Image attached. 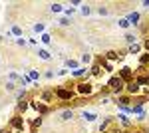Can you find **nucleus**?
Segmentation results:
<instances>
[{"instance_id":"31","label":"nucleus","mask_w":149,"mask_h":133,"mask_svg":"<svg viewBox=\"0 0 149 133\" xmlns=\"http://www.w3.org/2000/svg\"><path fill=\"white\" fill-rule=\"evenodd\" d=\"M66 64H68V68H78V62L76 60H68Z\"/></svg>"},{"instance_id":"17","label":"nucleus","mask_w":149,"mask_h":133,"mask_svg":"<svg viewBox=\"0 0 149 133\" xmlns=\"http://www.w3.org/2000/svg\"><path fill=\"white\" fill-rule=\"evenodd\" d=\"M90 12H92V8H90L88 4H81V6H80V14H84V16H88Z\"/></svg>"},{"instance_id":"18","label":"nucleus","mask_w":149,"mask_h":133,"mask_svg":"<svg viewBox=\"0 0 149 133\" xmlns=\"http://www.w3.org/2000/svg\"><path fill=\"white\" fill-rule=\"evenodd\" d=\"M38 56H40L42 60H46V62L52 58V56H50V52H46V50H38Z\"/></svg>"},{"instance_id":"4","label":"nucleus","mask_w":149,"mask_h":133,"mask_svg":"<svg viewBox=\"0 0 149 133\" xmlns=\"http://www.w3.org/2000/svg\"><path fill=\"white\" fill-rule=\"evenodd\" d=\"M119 78L123 79L125 84L133 81V70H131V68H121V70H119Z\"/></svg>"},{"instance_id":"5","label":"nucleus","mask_w":149,"mask_h":133,"mask_svg":"<svg viewBox=\"0 0 149 133\" xmlns=\"http://www.w3.org/2000/svg\"><path fill=\"white\" fill-rule=\"evenodd\" d=\"M10 127L16 129V131H22L24 129V119L20 117V115H14V117L10 119Z\"/></svg>"},{"instance_id":"3","label":"nucleus","mask_w":149,"mask_h":133,"mask_svg":"<svg viewBox=\"0 0 149 133\" xmlns=\"http://www.w3.org/2000/svg\"><path fill=\"white\" fill-rule=\"evenodd\" d=\"M56 97L58 100H64V101H68L74 97V91L68 88H56Z\"/></svg>"},{"instance_id":"26","label":"nucleus","mask_w":149,"mask_h":133,"mask_svg":"<svg viewBox=\"0 0 149 133\" xmlns=\"http://www.w3.org/2000/svg\"><path fill=\"white\" fill-rule=\"evenodd\" d=\"M42 42H44L46 46L52 44V38H50V34H42Z\"/></svg>"},{"instance_id":"11","label":"nucleus","mask_w":149,"mask_h":133,"mask_svg":"<svg viewBox=\"0 0 149 133\" xmlns=\"http://www.w3.org/2000/svg\"><path fill=\"white\" fill-rule=\"evenodd\" d=\"M127 20H129V24H133V26H137V22H139V14H137V12H133V14H129V16H127Z\"/></svg>"},{"instance_id":"23","label":"nucleus","mask_w":149,"mask_h":133,"mask_svg":"<svg viewBox=\"0 0 149 133\" xmlns=\"http://www.w3.org/2000/svg\"><path fill=\"white\" fill-rule=\"evenodd\" d=\"M32 30H34L36 34H42V32H44V24H40V22L34 24V26H32Z\"/></svg>"},{"instance_id":"34","label":"nucleus","mask_w":149,"mask_h":133,"mask_svg":"<svg viewBox=\"0 0 149 133\" xmlns=\"http://www.w3.org/2000/svg\"><path fill=\"white\" fill-rule=\"evenodd\" d=\"M97 12H100L102 16H105V14H107V8H105V6H100V8H97Z\"/></svg>"},{"instance_id":"16","label":"nucleus","mask_w":149,"mask_h":133,"mask_svg":"<svg viewBox=\"0 0 149 133\" xmlns=\"http://www.w3.org/2000/svg\"><path fill=\"white\" fill-rule=\"evenodd\" d=\"M139 50H141V44H137V42L133 46H129V54H139Z\"/></svg>"},{"instance_id":"24","label":"nucleus","mask_w":149,"mask_h":133,"mask_svg":"<svg viewBox=\"0 0 149 133\" xmlns=\"http://www.w3.org/2000/svg\"><path fill=\"white\" fill-rule=\"evenodd\" d=\"M117 26H119V28H129L131 24H129V20H127V18H121V20L117 22Z\"/></svg>"},{"instance_id":"21","label":"nucleus","mask_w":149,"mask_h":133,"mask_svg":"<svg viewBox=\"0 0 149 133\" xmlns=\"http://www.w3.org/2000/svg\"><path fill=\"white\" fill-rule=\"evenodd\" d=\"M141 48H143V50L149 54V36H145V38L141 40Z\"/></svg>"},{"instance_id":"2","label":"nucleus","mask_w":149,"mask_h":133,"mask_svg":"<svg viewBox=\"0 0 149 133\" xmlns=\"http://www.w3.org/2000/svg\"><path fill=\"white\" fill-rule=\"evenodd\" d=\"M76 93H80V95H92L93 86L90 84V81H80V84L76 86Z\"/></svg>"},{"instance_id":"6","label":"nucleus","mask_w":149,"mask_h":133,"mask_svg":"<svg viewBox=\"0 0 149 133\" xmlns=\"http://www.w3.org/2000/svg\"><path fill=\"white\" fill-rule=\"evenodd\" d=\"M125 91L129 95H137L139 91H141V86H139L137 81H129V84H125Z\"/></svg>"},{"instance_id":"38","label":"nucleus","mask_w":149,"mask_h":133,"mask_svg":"<svg viewBox=\"0 0 149 133\" xmlns=\"http://www.w3.org/2000/svg\"><path fill=\"white\" fill-rule=\"evenodd\" d=\"M127 133H145L143 129H131V131H127Z\"/></svg>"},{"instance_id":"7","label":"nucleus","mask_w":149,"mask_h":133,"mask_svg":"<svg viewBox=\"0 0 149 133\" xmlns=\"http://www.w3.org/2000/svg\"><path fill=\"white\" fill-rule=\"evenodd\" d=\"M119 58H121V54H119V52H113V50L105 54V60H107V62H115V60H119Z\"/></svg>"},{"instance_id":"19","label":"nucleus","mask_w":149,"mask_h":133,"mask_svg":"<svg viewBox=\"0 0 149 133\" xmlns=\"http://www.w3.org/2000/svg\"><path fill=\"white\" fill-rule=\"evenodd\" d=\"M84 119H86V121H93V119H95V113H92V111H84Z\"/></svg>"},{"instance_id":"28","label":"nucleus","mask_w":149,"mask_h":133,"mask_svg":"<svg viewBox=\"0 0 149 133\" xmlns=\"http://www.w3.org/2000/svg\"><path fill=\"white\" fill-rule=\"evenodd\" d=\"M117 119H121V123H123V125H131V121H129V119H127L125 115H119V117H117Z\"/></svg>"},{"instance_id":"13","label":"nucleus","mask_w":149,"mask_h":133,"mask_svg":"<svg viewBox=\"0 0 149 133\" xmlns=\"http://www.w3.org/2000/svg\"><path fill=\"white\" fill-rule=\"evenodd\" d=\"M147 64H149V54L145 52V54H143L141 58H139V68H145Z\"/></svg>"},{"instance_id":"32","label":"nucleus","mask_w":149,"mask_h":133,"mask_svg":"<svg viewBox=\"0 0 149 133\" xmlns=\"http://www.w3.org/2000/svg\"><path fill=\"white\" fill-rule=\"evenodd\" d=\"M40 123H42V119L36 117V119H32V127H40Z\"/></svg>"},{"instance_id":"22","label":"nucleus","mask_w":149,"mask_h":133,"mask_svg":"<svg viewBox=\"0 0 149 133\" xmlns=\"http://www.w3.org/2000/svg\"><path fill=\"white\" fill-rule=\"evenodd\" d=\"M72 117H74V113H72V111H62V119H64V121H70V119H72Z\"/></svg>"},{"instance_id":"9","label":"nucleus","mask_w":149,"mask_h":133,"mask_svg":"<svg viewBox=\"0 0 149 133\" xmlns=\"http://www.w3.org/2000/svg\"><path fill=\"white\" fill-rule=\"evenodd\" d=\"M90 74H92V76H100V74H102V64H100V62L93 64L92 70H90Z\"/></svg>"},{"instance_id":"39","label":"nucleus","mask_w":149,"mask_h":133,"mask_svg":"<svg viewBox=\"0 0 149 133\" xmlns=\"http://www.w3.org/2000/svg\"><path fill=\"white\" fill-rule=\"evenodd\" d=\"M143 6H145V8H149V0H143Z\"/></svg>"},{"instance_id":"8","label":"nucleus","mask_w":149,"mask_h":133,"mask_svg":"<svg viewBox=\"0 0 149 133\" xmlns=\"http://www.w3.org/2000/svg\"><path fill=\"white\" fill-rule=\"evenodd\" d=\"M54 95H56V91H54V89H46V91H42V101H50Z\"/></svg>"},{"instance_id":"10","label":"nucleus","mask_w":149,"mask_h":133,"mask_svg":"<svg viewBox=\"0 0 149 133\" xmlns=\"http://www.w3.org/2000/svg\"><path fill=\"white\" fill-rule=\"evenodd\" d=\"M34 107H36V109H38V111H40L42 115L50 111V109H48V105H44V101H40V103H34Z\"/></svg>"},{"instance_id":"36","label":"nucleus","mask_w":149,"mask_h":133,"mask_svg":"<svg viewBox=\"0 0 149 133\" xmlns=\"http://www.w3.org/2000/svg\"><path fill=\"white\" fill-rule=\"evenodd\" d=\"M90 60H92V58H90V56H88V54H86V56H81V62H84V64H88Z\"/></svg>"},{"instance_id":"35","label":"nucleus","mask_w":149,"mask_h":133,"mask_svg":"<svg viewBox=\"0 0 149 133\" xmlns=\"http://www.w3.org/2000/svg\"><path fill=\"white\" fill-rule=\"evenodd\" d=\"M16 44H18V46H26V40H24V38H18Z\"/></svg>"},{"instance_id":"20","label":"nucleus","mask_w":149,"mask_h":133,"mask_svg":"<svg viewBox=\"0 0 149 133\" xmlns=\"http://www.w3.org/2000/svg\"><path fill=\"white\" fill-rule=\"evenodd\" d=\"M12 34H14V36H18V38H22V28L14 24V26H12Z\"/></svg>"},{"instance_id":"37","label":"nucleus","mask_w":149,"mask_h":133,"mask_svg":"<svg viewBox=\"0 0 149 133\" xmlns=\"http://www.w3.org/2000/svg\"><path fill=\"white\" fill-rule=\"evenodd\" d=\"M64 12H66V16H72V14H74V8H66Z\"/></svg>"},{"instance_id":"30","label":"nucleus","mask_w":149,"mask_h":133,"mask_svg":"<svg viewBox=\"0 0 149 133\" xmlns=\"http://www.w3.org/2000/svg\"><path fill=\"white\" fill-rule=\"evenodd\" d=\"M58 24H60V26H70V20H68V18H60V22H58Z\"/></svg>"},{"instance_id":"29","label":"nucleus","mask_w":149,"mask_h":133,"mask_svg":"<svg viewBox=\"0 0 149 133\" xmlns=\"http://www.w3.org/2000/svg\"><path fill=\"white\" fill-rule=\"evenodd\" d=\"M14 89H16V86L12 81H6V91H14Z\"/></svg>"},{"instance_id":"27","label":"nucleus","mask_w":149,"mask_h":133,"mask_svg":"<svg viewBox=\"0 0 149 133\" xmlns=\"http://www.w3.org/2000/svg\"><path fill=\"white\" fill-rule=\"evenodd\" d=\"M26 107H28V101H20V103H18V111H26Z\"/></svg>"},{"instance_id":"25","label":"nucleus","mask_w":149,"mask_h":133,"mask_svg":"<svg viewBox=\"0 0 149 133\" xmlns=\"http://www.w3.org/2000/svg\"><path fill=\"white\" fill-rule=\"evenodd\" d=\"M50 10H52V12H62L64 8H62V4H58V2H54V4L50 6Z\"/></svg>"},{"instance_id":"33","label":"nucleus","mask_w":149,"mask_h":133,"mask_svg":"<svg viewBox=\"0 0 149 133\" xmlns=\"http://www.w3.org/2000/svg\"><path fill=\"white\" fill-rule=\"evenodd\" d=\"M30 78H32V79H38V78H40V74H38V72H34V70H30Z\"/></svg>"},{"instance_id":"12","label":"nucleus","mask_w":149,"mask_h":133,"mask_svg":"<svg viewBox=\"0 0 149 133\" xmlns=\"http://www.w3.org/2000/svg\"><path fill=\"white\" fill-rule=\"evenodd\" d=\"M123 40H125V42H127V44H129V46H133V44H135V40H137V38H135V34L127 32V34H125V38H123Z\"/></svg>"},{"instance_id":"14","label":"nucleus","mask_w":149,"mask_h":133,"mask_svg":"<svg viewBox=\"0 0 149 133\" xmlns=\"http://www.w3.org/2000/svg\"><path fill=\"white\" fill-rule=\"evenodd\" d=\"M86 74H88V68H78V70L74 72L76 78H81V76H86Z\"/></svg>"},{"instance_id":"15","label":"nucleus","mask_w":149,"mask_h":133,"mask_svg":"<svg viewBox=\"0 0 149 133\" xmlns=\"http://www.w3.org/2000/svg\"><path fill=\"white\" fill-rule=\"evenodd\" d=\"M135 81H137L139 86H149V78H147V76H139Z\"/></svg>"},{"instance_id":"1","label":"nucleus","mask_w":149,"mask_h":133,"mask_svg":"<svg viewBox=\"0 0 149 133\" xmlns=\"http://www.w3.org/2000/svg\"><path fill=\"white\" fill-rule=\"evenodd\" d=\"M107 88L111 89L113 93H121L125 89V81L119 78V76H113V78H109V81H107Z\"/></svg>"}]
</instances>
